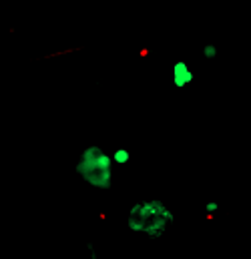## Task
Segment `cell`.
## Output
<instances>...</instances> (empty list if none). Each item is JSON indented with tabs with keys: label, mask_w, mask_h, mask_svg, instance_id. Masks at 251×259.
<instances>
[{
	"label": "cell",
	"mask_w": 251,
	"mask_h": 259,
	"mask_svg": "<svg viewBox=\"0 0 251 259\" xmlns=\"http://www.w3.org/2000/svg\"><path fill=\"white\" fill-rule=\"evenodd\" d=\"M203 57L209 59V61H213V59L217 57V47H215V45H205V47H203Z\"/></svg>",
	"instance_id": "5"
},
{
	"label": "cell",
	"mask_w": 251,
	"mask_h": 259,
	"mask_svg": "<svg viewBox=\"0 0 251 259\" xmlns=\"http://www.w3.org/2000/svg\"><path fill=\"white\" fill-rule=\"evenodd\" d=\"M111 157H113V163H115V165H129V161H131V151H129V149H115V151L111 153Z\"/></svg>",
	"instance_id": "4"
},
{
	"label": "cell",
	"mask_w": 251,
	"mask_h": 259,
	"mask_svg": "<svg viewBox=\"0 0 251 259\" xmlns=\"http://www.w3.org/2000/svg\"><path fill=\"white\" fill-rule=\"evenodd\" d=\"M205 213H207V217H213L215 213H219V203L217 201H207L205 203Z\"/></svg>",
	"instance_id": "6"
},
{
	"label": "cell",
	"mask_w": 251,
	"mask_h": 259,
	"mask_svg": "<svg viewBox=\"0 0 251 259\" xmlns=\"http://www.w3.org/2000/svg\"><path fill=\"white\" fill-rule=\"evenodd\" d=\"M113 157L105 149H101L99 145H89L87 149H82L74 171L93 189L107 191L113 185Z\"/></svg>",
	"instance_id": "2"
},
{
	"label": "cell",
	"mask_w": 251,
	"mask_h": 259,
	"mask_svg": "<svg viewBox=\"0 0 251 259\" xmlns=\"http://www.w3.org/2000/svg\"><path fill=\"white\" fill-rule=\"evenodd\" d=\"M175 223V213L161 199L137 201L127 213V227L137 235L161 239Z\"/></svg>",
	"instance_id": "1"
},
{
	"label": "cell",
	"mask_w": 251,
	"mask_h": 259,
	"mask_svg": "<svg viewBox=\"0 0 251 259\" xmlns=\"http://www.w3.org/2000/svg\"><path fill=\"white\" fill-rule=\"evenodd\" d=\"M171 80H173V84L177 89H185L195 80V74H193L191 66L185 61H177L171 68Z\"/></svg>",
	"instance_id": "3"
}]
</instances>
